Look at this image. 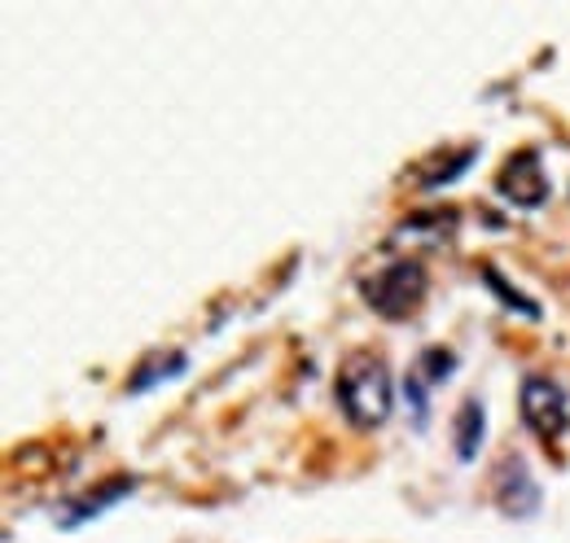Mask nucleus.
<instances>
[{
  "label": "nucleus",
  "instance_id": "obj_1",
  "mask_svg": "<svg viewBox=\"0 0 570 543\" xmlns=\"http://www.w3.org/2000/svg\"><path fill=\"white\" fill-rule=\"evenodd\" d=\"M338 407L343 416L356 425V430H377L386 416H391V404H395V386H391V368L368 355V351H356L343 359L338 368Z\"/></svg>",
  "mask_w": 570,
  "mask_h": 543
},
{
  "label": "nucleus",
  "instance_id": "obj_2",
  "mask_svg": "<svg viewBox=\"0 0 570 543\" xmlns=\"http://www.w3.org/2000/svg\"><path fill=\"white\" fill-rule=\"evenodd\" d=\"M426 298V268L417 259H395L377 276L364 280V303L382 316V320H404L422 307Z\"/></svg>",
  "mask_w": 570,
  "mask_h": 543
},
{
  "label": "nucleus",
  "instance_id": "obj_3",
  "mask_svg": "<svg viewBox=\"0 0 570 543\" xmlns=\"http://www.w3.org/2000/svg\"><path fill=\"white\" fill-rule=\"evenodd\" d=\"M522 421L540 443H558L570 425V399L567 391L549 377H527L522 382Z\"/></svg>",
  "mask_w": 570,
  "mask_h": 543
},
{
  "label": "nucleus",
  "instance_id": "obj_4",
  "mask_svg": "<svg viewBox=\"0 0 570 543\" xmlns=\"http://www.w3.org/2000/svg\"><path fill=\"white\" fill-rule=\"evenodd\" d=\"M497 189L513 206L544 203V198H549V176H544V167H540V154H535V149H518V154L500 167Z\"/></svg>",
  "mask_w": 570,
  "mask_h": 543
},
{
  "label": "nucleus",
  "instance_id": "obj_5",
  "mask_svg": "<svg viewBox=\"0 0 570 543\" xmlns=\"http://www.w3.org/2000/svg\"><path fill=\"white\" fill-rule=\"evenodd\" d=\"M452 368H456L452 351H443V346H430V351H422V359L413 364V373L404 377V399H409V407H413V416H417V421H426L430 386H434V382H443Z\"/></svg>",
  "mask_w": 570,
  "mask_h": 543
},
{
  "label": "nucleus",
  "instance_id": "obj_6",
  "mask_svg": "<svg viewBox=\"0 0 570 543\" xmlns=\"http://www.w3.org/2000/svg\"><path fill=\"white\" fill-rule=\"evenodd\" d=\"M479 443H483V404L479 399H465L456 412V456L461 461H474L479 456Z\"/></svg>",
  "mask_w": 570,
  "mask_h": 543
},
{
  "label": "nucleus",
  "instance_id": "obj_7",
  "mask_svg": "<svg viewBox=\"0 0 570 543\" xmlns=\"http://www.w3.org/2000/svg\"><path fill=\"white\" fill-rule=\"evenodd\" d=\"M180 368H185V359H180V355H171L167 364H149L141 377H132V391H145L154 377H167V373H180Z\"/></svg>",
  "mask_w": 570,
  "mask_h": 543
}]
</instances>
